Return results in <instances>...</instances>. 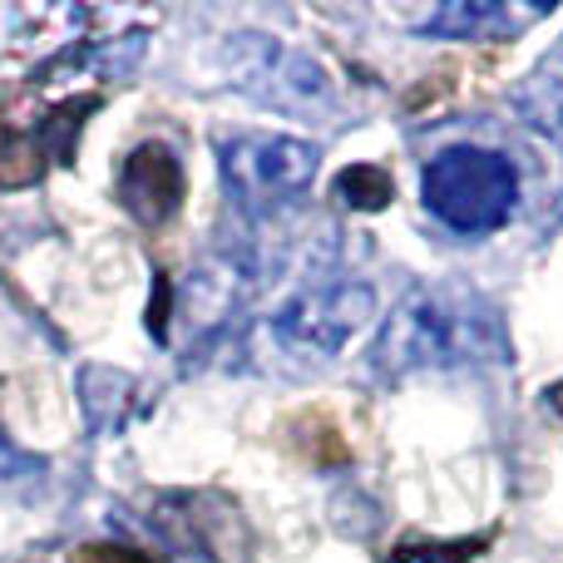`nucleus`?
Listing matches in <instances>:
<instances>
[{"label":"nucleus","instance_id":"nucleus-1","mask_svg":"<svg viewBox=\"0 0 563 563\" xmlns=\"http://www.w3.org/2000/svg\"><path fill=\"white\" fill-rule=\"evenodd\" d=\"M509 361L505 317L495 301L470 287H420L390 307L366 351L376 380L400 386L416 376H445V371H475Z\"/></svg>","mask_w":563,"mask_h":563},{"label":"nucleus","instance_id":"nucleus-2","mask_svg":"<svg viewBox=\"0 0 563 563\" xmlns=\"http://www.w3.org/2000/svg\"><path fill=\"white\" fill-rule=\"evenodd\" d=\"M218 65H223L228 85L238 95L257 99L263 109H277V114L291 119H321V124H331L341 114L336 75L311 49L287 45L267 30L228 35L223 49H218Z\"/></svg>","mask_w":563,"mask_h":563},{"label":"nucleus","instance_id":"nucleus-3","mask_svg":"<svg viewBox=\"0 0 563 563\" xmlns=\"http://www.w3.org/2000/svg\"><path fill=\"white\" fill-rule=\"evenodd\" d=\"M420 203L450 233L485 238L515 218L519 168L505 154H495V148L455 144L426 164V174H420Z\"/></svg>","mask_w":563,"mask_h":563},{"label":"nucleus","instance_id":"nucleus-4","mask_svg":"<svg viewBox=\"0 0 563 563\" xmlns=\"http://www.w3.org/2000/svg\"><path fill=\"white\" fill-rule=\"evenodd\" d=\"M321 148L297 134H228L218 144V174L238 213L273 218L291 208L317 178Z\"/></svg>","mask_w":563,"mask_h":563},{"label":"nucleus","instance_id":"nucleus-5","mask_svg":"<svg viewBox=\"0 0 563 563\" xmlns=\"http://www.w3.org/2000/svg\"><path fill=\"white\" fill-rule=\"evenodd\" d=\"M376 317V287L356 277H317L301 282L291 297L267 317V336L291 361H331L351 346L366 321Z\"/></svg>","mask_w":563,"mask_h":563},{"label":"nucleus","instance_id":"nucleus-6","mask_svg":"<svg viewBox=\"0 0 563 563\" xmlns=\"http://www.w3.org/2000/svg\"><path fill=\"white\" fill-rule=\"evenodd\" d=\"M95 109V89H75L59 99H15L0 109V188H25L49 164H69L79 129Z\"/></svg>","mask_w":563,"mask_h":563},{"label":"nucleus","instance_id":"nucleus-7","mask_svg":"<svg viewBox=\"0 0 563 563\" xmlns=\"http://www.w3.org/2000/svg\"><path fill=\"white\" fill-rule=\"evenodd\" d=\"M148 529L188 563H247L253 534L238 505L213 489H184V495H158L148 505Z\"/></svg>","mask_w":563,"mask_h":563},{"label":"nucleus","instance_id":"nucleus-8","mask_svg":"<svg viewBox=\"0 0 563 563\" xmlns=\"http://www.w3.org/2000/svg\"><path fill=\"white\" fill-rule=\"evenodd\" d=\"M263 273L253 247H228L213 253L184 277V287L174 291V317H184L188 331H218L253 291H263Z\"/></svg>","mask_w":563,"mask_h":563},{"label":"nucleus","instance_id":"nucleus-9","mask_svg":"<svg viewBox=\"0 0 563 563\" xmlns=\"http://www.w3.org/2000/svg\"><path fill=\"white\" fill-rule=\"evenodd\" d=\"M119 203L129 208V218L158 228L184 208V164L178 148L164 139H144L139 148H129L119 164Z\"/></svg>","mask_w":563,"mask_h":563},{"label":"nucleus","instance_id":"nucleus-10","mask_svg":"<svg viewBox=\"0 0 563 563\" xmlns=\"http://www.w3.org/2000/svg\"><path fill=\"white\" fill-rule=\"evenodd\" d=\"M549 10L554 5H534V0H445L416 30L435 40H515L534 30Z\"/></svg>","mask_w":563,"mask_h":563},{"label":"nucleus","instance_id":"nucleus-11","mask_svg":"<svg viewBox=\"0 0 563 563\" xmlns=\"http://www.w3.org/2000/svg\"><path fill=\"white\" fill-rule=\"evenodd\" d=\"M79 410L95 435H119L139 410V380L119 366H85L79 371Z\"/></svg>","mask_w":563,"mask_h":563},{"label":"nucleus","instance_id":"nucleus-12","mask_svg":"<svg viewBox=\"0 0 563 563\" xmlns=\"http://www.w3.org/2000/svg\"><path fill=\"white\" fill-rule=\"evenodd\" d=\"M515 114L525 119L534 134L554 139L563 148V79H549V75H534L515 89Z\"/></svg>","mask_w":563,"mask_h":563},{"label":"nucleus","instance_id":"nucleus-13","mask_svg":"<svg viewBox=\"0 0 563 563\" xmlns=\"http://www.w3.org/2000/svg\"><path fill=\"white\" fill-rule=\"evenodd\" d=\"M331 194L346 208H356V213H380V208L396 198V184H390V174L376 164H346L336 174V184H331Z\"/></svg>","mask_w":563,"mask_h":563},{"label":"nucleus","instance_id":"nucleus-14","mask_svg":"<svg viewBox=\"0 0 563 563\" xmlns=\"http://www.w3.org/2000/svg\"><path fill=\"white\" fill-rule=\"evenodd\" d=\"M489 544V534L475 539H400L396 549L386 554V563H470L479 559V549Z\"/></svg>","mask_w":563,"mask_h":563},{"label":"nucleus","instance_id":"nucleus-15","mask_svg":"<svg viewBox=\"0 0 563 563\" xmlns=\"http://www.w3.org/2000/svg\"><path fill=\"white\" fill-rule=\"evenodd\" d=\"M25 470H35V460H30L25 450L5 435V430H0V479H20Z\"/></svg>","mask_w":563,"mask_h":563},{"label":"nucleus","instance_id":"nucleus-16","mask_svg":"<svg viewBox=\"0 0 563 563\" xmlns=\"http://www.w3.org/2000/svg\"><path fill=\"white\" fill-rule=\"evenodd\" d=\"M79 563H154L134 549H79Z\"/></svg>","mask_w":563,"mask_h":563},{"label":"nucleus","instance_id":"nucleus-17","mask_svg":"<svg viewBox=\"0 0 563 563\" xmlns=\"http://www.w3.org/2000/svg\"><path fill=\"white\" fill-rule=\"evenodd\" d=\"M549 406H554L559 416H563V386H554V390H549Z\"/></svg>","mask_w":563,"mask_h":563},{"label":"nucleus","instance_id":"nucleus-18","mask_svg":"<svg viewBox=\"0 0 563 563\" xmlns=\"http://www.w3.org/2000/svg\"><path fill=\"white\" fill-rule=\"evenodd\" d=\"M559 59H563V45H559Z\"/></svg>","mask_w":563,"mask_h":563}]
</instances>
